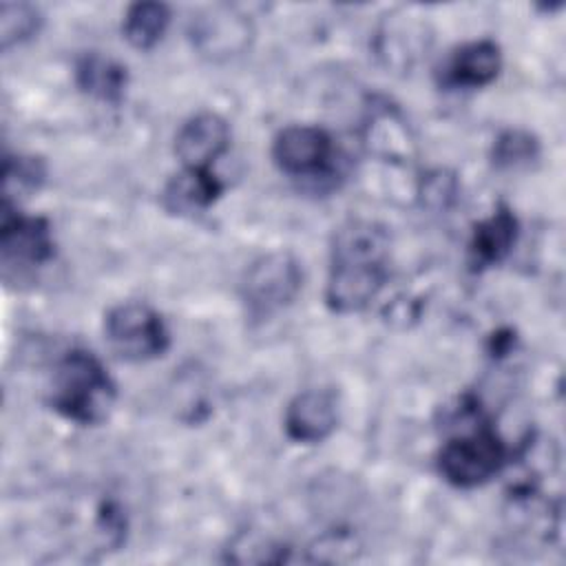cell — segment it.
I'll use <instances>...</instances> for the list:
<instances>
[{"instance_id":"5bb4252c","label":"cell","mask_w":566,"mask_h":566,"mask_svg":"<svg viewBox=\"0 0 566 566\" xmlns=\"http://www.w3.org/2000/svg\"><path fill=\"white\" fill-rule=\"evenodd\" d=\"M75 84L104 104H119L128 88V69L111 55L88 51L75 60Z\"/></svg>"},{"instance_id":"30bf717a","label":"cell","mask_w":566,"mask_h":566,"mask_svg":"<svg viewBox=\"0 0 566 566\" xmlns=\"http://www.w3.org/2000/svg\"><path fill=\"white\" fill-rule=\"evenodd\" d=\"M230 146L228 122L210 111L197 113L186 119L175 135V155L181 168L212 170V164Z\"/></svg>"},{"instance_id":"9a60e30c","label":"cell","mask_w":566,"mask_h":566,"mask_svg":"<svg viewBox=\"0 0 566 566\" xmlns=\"http://www.w3.org/2000/svg\"><path fill=\"white\" fill-rule=\"evenodd\" d=\"M170 24V7L164 2H135L126 9L122 33L137 51H150Z\"/></svg>"},{"instance_id":"7a4b0ae2","label":"cell","mask_w":566,"mask_h":566,"mask_svg":"<svg viewBox=\"0 0 566 566\" xmlns=\"http://www.w3.org/2000/svg\"><path fill=\"white\" fill-rule=\"evenodd\" d=\"M117 400V385L104 363L86 349H69L53 369L49 405L66 420L93 427L104 422Z\"/></svg>"},{"instance_id":"e0dca14e","label":"cell","mask_w":566,"mask_h":566,"mask_svg":"<svg viewBox=\"0 0 566 566\" xmlns=\"http://www.w3.org/2000/svg\"><path fill=\"white\" fill-rule=\"evenodd\" d=\"M46 179V166L40 157L33 155H4L2 181H4V201L15 203L20 195L38 190Z\"/></svg>"},{"instance_id":"5b68a950","label":"cell","mask_w":566,"mask_h":566,"mask_svg":"<svg viewBox=\"0 0 566 566\" xmlns=\"http://www.w3.org/2000/svg\"><path fill=\"white\" fill-rule=\"evenodd\" d=\"M104 334L111 349L130 363L159 358L170 347V332L161 314L139 301L111 307L104 316Z\"/></svg>"},{"instance_id":"7c38bea8","label":"cell","mask_w":566,"mask_h":566,"mask_svg":"<svg viewBox=\"0 0 566 566\" xmlns=\"http://www.w3.org/2000/svg\"><path fill=\"white\" fill-rule=\"evenodd\" d=\"M520 234V221L506 203H497L495 210L478 221L469 239V265L473 272L502 263Z\"/></svg>"},{"instance_id":"ac0fdd59","label":"cell","mask_w":566,"mask_h":566,"mask_svg":"<svg viewBox=\"0 0 566 566\" xmlns=\"http://www.w3.org/2000/svg\"><path fill=\"white\" fill-rule=\"evenodd\" d=\"M42 13L38 7L27 2H2L0 4V46L9 51L31 40L42 27Z\"/></svg>"},{"instance_id":"3957f363","label":"cell","mask_w":566,"mask_h":566,"mask_svg":"<svg viewBox=\"0 0 566 566\" xmlns=\"http://www.w3.org/2000/svg\"><path fill=\"white\" fill-rule=\"evenodd\" d=\"M506 460L509 447L491 424L482 422L442 444L438 453V471L449 484L473 489L495 478Z\"/></svg>"},{"instance_id":"8fae6325","label":"cell","mask_w":566,"mask_h":566,"mask_svg":"<svg viewBox=\"0 0 566 566\" xmlns=\"http://www.w3.org/2000/svg\"><path fill=\"white\" fill-rule=\"evenodd\" d=\"M502 71V49L495 40L482 38L458 46L444 62L440 84L447 88H482Z\"/></svg>"},{"instance_id":"d6986e66","label":"cell","mask_w":566,"mask_h":566,"mask_svg":"<svg viewBox=\"0 0 566 566\" xmlns=\"http://www.w3.org/2000/svg\"><path fill=\"white\" fill-rule=\"evenodd\" d=\"M424 197L427 201L436 203V206H442L444 199H451L455 195V181L451 177H444L442 172H436V175H429L424 179Z\"/></svg>"},{"instance_id":"6da1fadb","label":"cell","mask_w":566,"mask_h":566,"mask_svg":"<svg viewBox=\"0 0 566 566\" xmlns=\"http://www.w3.org/2000/svg\"><path fill=\"white\" fill-rule=\"evenodd\" d=\"M389 230L371 219H349L332 237L325 303L336 314L365 310L387 281Z\"/></svg>"},{"instance_id":"52a82bcc","label":"cell","mask_w":566,"mask_h":566,"mask_svg":"<svg viewBox=\"0 0 566 566\" xmlns=\"http://www.w3.org/2000/svg\"><path fill=\"white\" fill-rule=\"evenodd\" d=\"M332 135L312 124H290L272 142V159L290 177H325L334 168Z\"/></svg>"},{"instance_id":"9c48e42d","label":"cell","mask_w":566,"mask_h":566,"mask_svg":"<svg viewBox=\"0 0 566 566\" xmlns=\"http://www.w3.org/2000/svg\"><path fill=\"white\" fill-rule=\"evenodd\" d=\"M285 433L298 444H318L338 427V396L334 389L314 387L298 391L285 407Z\"/></svg>"},{"instance_id":"8992f818","label":"cell","mask_w":566,"mask_h":566,"mask_svg":"<svg viewBox=\"0 0 566 566\" xmlns=\"http://www.w3.org/2000/svg\"><path fill=\"white\" fill-rule=\"evenodd\" d=\"M192 49L210 62L232 60L250 49L254 29L245 13L237 7L214 4L192 15L188 24Z\"/></svg>"},{"instance_id":"ba28073f","label":"cell","mask_w":566,"mask_h":566,"mask_svg":"<svg viewBox=\"0 0 566 566\" xmlns=\"http://www.w3.org/2000/svg\"><path fill=\"white\" fill-rule=\"evenodd\" d=\"M0 250L4 270L49 263L55 254V241L49 221L44 217L22 214L18 206L2 203Z\"/></svg>"},{"instance_id":"277c9868","label":"cell","mask_w":566,"mask_h":566,"mask_svg":"<svg viewBox=\"0 0 566 566\" xmlns=\"http://www.w3.org/2000/svg\"><path fill=\"white\" fill-rule=\"evenodd\" d=\"M303 287V270L294 254L276 250L254 259L241 279V301L250 318H270L287 307Z\"/></svg>"},{"instance_id":"2e32d148","label":"cell","mask_w":566,"mask_h":566,"mask_svg":"<svg viewBox=\"0 0 566 566\" xmlns=\"http://www.w3.org/2000/svg\"><path fill=\"white\" fill-rule=\"evenodd\" d=\"M542 146L537 137L524 128L502 130L491 146V164L497 170H522L539 159Z\"/></svg>"},{"instance_id":"4fadbf2b","label":"cell","mask_w":566,"mask_h":566,"mask_svg":"<svg viewBox=\"0 0 566 566\" xmlns=\"http://www.w3.org/2000/svg\"><path fill=\"white\" fill-rule=\"evenodd\" d=\"M223 190V181L212 170L181 168L166 181L161 190V206L179 217L199 214L208 210Z\"/></svg>"}]
</instances>
